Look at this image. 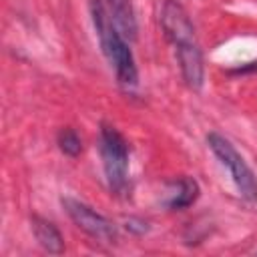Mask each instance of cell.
Listing matches in <instances>:
<instances>
[{"label":"cell","mask_w":257,"mask_h":257,"mask_svg":"<svg viewBox=\"0 0 257 257\" xmlns=\"http://www.w3.org/2000/svg\"><path fill=\"white\" fill-rule=\"evenodd\" d=\"M88 14L92 28L96 32L100 50L114 70L116 82L122 88H135L139 84V66L135 54L128 46V40L122 36L114 20L110 18L102 0H88Z\"/></svg>","instance_id":"2"},{"label":"cell","mask_w":257,"mask_h":257,"mask_svg":"<svg viewBox=\"0 0 257 257\" xmlns=\"http://www.w3.org/2000/svg\"><path fill=\"white\" fill-rule=\"evenodd\" d=\"M60 205H62L64 213L68 215V219L90 239H94L98 243H108V245L118 241V227L108 217H104L94 207H90L88 203H84L76 197H62Z\"/></svg>","instance_id":"5"},{"label":"cell","mask_w":257,"mask_h":257,"mask_svg":"<svg viewBox=\"0 0 257 257\" xmlns=\"http://www.w3.org/2000/svg\"><path fill=\"white\" fill-rule=\"evenodd\" d=\"M207 147L211 149V153L217 157V161L227 169L237 193L249 201V203H257V175L255 171L247 165V161L243 159V155L235 149V145L223 137L217 131L207 133Z\"/></svg>","instance_id":"4"},{"label":"cell","mask_w":257,"mask_h":257,"mask_svg":"<svg viewBox=\"0 0 257 257\" xmlns=\"http://www.w3.org/2000/svg\"><path fill=\"white\" fill-rule=\"evenodd\" d=\"M110 18L122 32V36L128 42H135L139 36V22H137V12L133 6V0H102Z\"/></svg>","instance_id":"8"},{"label":"cell","mask_w":257,"mask_h":257,"mask_svg":"<svg viewBox=\"0 0 257 257\" xmlns=\"http://www.w3.org/2000/svg\"><path fill=\"white\" fill-rule=\"evenodd\" d=\"M159 24L165 38L173 46L185 84L199 92L205 84V58L189 12L179 0H165L159 12Z\"/></svg>","instance_id":"1"},{"label":"cell","mask_w":257,"mask_h":257,"mask_svg":"<svg viewBox=\"0 0 257 257\" xmlns=\"http://www.w3.org/2000/svg\"><path fill=\"white\" fill-rule=\"evenodd\" d=\"M98 153L108 191L112 195H122L128 185L131 167V149L124 135L116 126L102 122L98 135Z\"/></svg>","instance_id":"3"},{"label":"cell","mask_w":257,"mask_h":257,"mask_svg":"<svg viewBox=\"0 0 257 257\" xmlns=\"http://www.w3.org/2000/svg\"><path fill=\"white\" fill-rule=\"evenodd\" d=\"M30 231H32L36 243L44 251H48L52 255L64 253V237H62L60 229L52 221H48V219H44L40 215H32L30 217Z\"/></svg>","instance_id":"7"},{"label":"cell","mask_w":257,"mask_h":257,"mask_svg":"<svg viewBox=\"0 0 257 257\" xmlns=\"http://www.w3.org/2000/svg\"><path fill=\"white\" fill-rule=\"evenodd\" d=\"M56 145H58L60 153L70 159H76L82 153V139L72 126H62L56 133Z\"/></svg>","instance_id":"9"},{"label":"cell","mask_w":257,"mask_h":257,"mask_svg":"<svg viewBox=\"0 0 257 257\" xmlns=\"http://www.w3.org/2000/svg\"><path fill=\"white\" fill-rule=\"evenodd\" d=\"M122 227H124L131 235H137V237L147 235V233L151 231V225H149L145 219H141V217H126L124 223H122Z\"/></svg>","instance_id":"10"},{"label":"cell","mask_w":257,"mask_h":257,"mask_svg":"<svg viewBox=\"0 0 257 257\" xmlns=\"http://www.w3.org/2000/svg\"><path fill=\"white\" fill-rule=\"evenodd\" d=\"M199 195H201V187H199L197 179H193L189 175H181L169 183V197L165 201V207L169 211L189 209L191 205L197 203Z\"/></svg>","instance_id":"6"}]
</instances>
